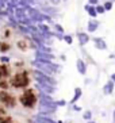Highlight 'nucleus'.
<instances>
[{"mask_svg": "<svg viewBox=\"0 0 115 123\" xmlns=\"http://www.w3.org/2000/svg\"><path fill=\"white\" fill-rule=\"evenodd\" d=\"M30 81H31V77H30L27 69H20L18 72L12 73L10 77L11 88H14V89H25L29 87Z\"/></svg>", "mask_w": 115, "mask_h": 123, "instance_id": "obj_1", "label": "nucleus"}, {"mask_svg": "<svg viewBox=\"0 0 115 123\" xmlns=\"http://www.w3.org/2000/svg\"><path fill=\"white\" fill-rule=\"evenodd\" d=\"M18 101L25 108H34L37 105V101H38V95H37L35 89H31V88H25L22 91L18 96Z\"/></svg>", "mask_w": 115, "mask_h": 123, "instance_id": "obj_2", "label": "nucleus"}, {"mask_svg": "<svg viewBox=\"0 0 115 123\" xmlns=\"http://www.w3.org/2000/svg\"><path fill=\"white\" fill-rule=\"evenodd\" d=\"M0 103L6 107V108H14L16 103H19L16 96L12 92H10V89L0 91Z\"/></svg>", "mask_w": 115, "mask_h": 123, "instance_id": "obj_3", "label": "nucleus"}, {"mask_svg": "<svg viewBox=\"0 0 115 123\" xmlns=\"http://www.w3.org/2000/svg\"><path fill=\"white\" fill-rule=\"evenodd\" d=\"M11 74H12V70H11L10 65H0V79H10Z\"/></svg>", "mask_w": 115, "mask_h": 123, "instance_id": "obj_4", "label": "nucleus"}, {"mask_svg": "<svg viewBox=\"0 0 115 123\" xmlns=\"http://www.w3.org/2000/svg\"><path fill=\"white\" fill-rule=\"evenodd\" d=\"M10 88H11L10 79H0V91L10 89Z\"/></svg>", "mask_w": 115, "mask_h": 123, "instance_id": "obj_5", "label": "nucleus"}, {"mask_svg": "<svg viewBox=\"0 0 115 123\" xmlns=\"http://www.w3.org/2000/svg\"><path fill=\"white\" fill-rule=\"evenodd\" d=\"M18 47L20 49V50H23V51H26L27 49H29V42H27V39H20V41H18Z\"/></svg>", "mask_w": 115, "mask_h": 123, "instance_id": "obj_6", "label": "nucleus"}, {"mask_svg": "<svg viewBox=\"0 0 115 123\" xmlns=\"http://www.w3.org/2000/svg\"><path fill=\"white\" fill-rule=\"evenodd\" d=\"M10 49H11V45L8 43V42L0 41V51H1V53H6V51H8Z\"/></svg>", "mask_w": 115, "mask_h": 123, "instance_id": "obj_7", "label": "nucleus"}, {"mask_svg": "<svg viewBox=\"0 0 115 123\" xmlns=\"http://www.w3.org/2000/svg\"><path fill=\"white\" fill-rule=\"evenodd\" d=\"M12 118L7 114H4V115H0V123H12Z\"/></svg>", "mask_w": 115, "mask_h": 123, "instance_id": "obj_8", "label": "nucleus"}, {"mask_svg": "<svg viewBox=\"0 0 115 123\" xmlns=\"http://www.w3.org/2000/svg\"><path fill=\"white\" fill-rule=\"evenodd\" d=\"M4 114H7V112H6V107L0 103V115H4Z\"/></svg>", "mask_w": 115, "mask_h": 123, "instance_id": "obj_9", "label": "nucleus"}, {"mask_svg": "<svg viewBox=\"0 0 115 123\" xmlns=\"http://www.w3.org/2000/svg\"><path fill=\"white\" fill-rule=\"evenodd\" d=\"M12 123H15V122H12Z\"/></svg>", "mask_w": 115, "mask_h": 123, "instance_id": "obj_10", "label": "nucleus"}]
</instances>
